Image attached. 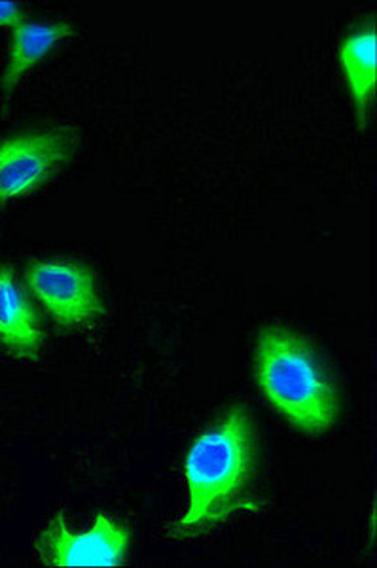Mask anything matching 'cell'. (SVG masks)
Returning a JSON list of instances; mask_svg holds the SVG:
<instances>
[{"mask_svg":"<svg viewBox=\"0 0 377 568\" xmlns=\"http://www.w3.org/2000/svg\"><path fill=\"white\" fill-rule=\"evenodd\" d=\"M77 27L71 21H29L23 20L12 27L7 67L0 78L2 91L10 95L20 84L27 72L39 65L48 53L63 40L71 39Z\"/></svg>","mask_w":377,"mask_h":568,"instance_id":"cell-8","label":"cell"},{"mask_svg":"<svg viewBox=\"0 0 377 568\" xmlns=\"http://www.w3.org/2000/svg\"><path fill=\"white\" fill-rule=\"evenodd\" d=\"M131 532L98 511L90 527L74 532L65 511H55L34 540V554L48 567H120L130 556Z\"/></svg>","mask_w":377,"mask_h":568,"instance_id":"cell-4","label":"cell"},{"mask_svg":"<svg viewBox=\"0 0 377 568\" xmlns=\"http://www.w3.org/2000/svg\"><path fill=\"white\" fill-rule=\"evenodd\" d=\"M254 375L267 402L291 425L320 434L338 419V393L317 355L285 326H266L254 347Z\"/></svg>","mask_w":377,"mask_h":568,"instance_id":"cell-2","label":"cell"},{"mask_svg":"<svg viewBox=\"0 0 377 568\" xmlns=\"http://www.w3.org/2000/svg\"><path fill=\"white\" fill-rule=\"evenodd\" d=\"M376 23L355 27L339 44V67L345 88L351 98L358 130H365L370 118L377 88Z\"/></svg>","mask_w":377,"mask_h":568,"instance_id":"cell-6","label":"cell"},{"mask_svg":"<svg viewBox=\"0 0 377 568\" xmlns=\"http://www.w3.org/2000/svg\"><path fill=\"white\" fill-rule=\"evenodd\" d=\"M26 20V12L18 2L0 0V27H13Z\"/></svg>","mask_w":377,"mask_h":568,"instance_id":"cell-9","label":"cell"},{"mask_svg":"<svg viewBox=\"0 0 377 568\" xmlns=\"http://www.w3.org/2000/svg\"><path fill=\"white\" fill-rule=\"evenodd\" d=\"M69 128H40L0 141V205L21 200L52 181L77 152Z\"/></svg>","mask_w":377,"mask_h":568,"instance_id":"cell-3","label":"cell"},{"mask_svg":"<svg viewBox=\"0 0 377 568\" xmlns=\"http://www.w3.org/2000/svg\"><path fill=\"white\" fill-rule=\"evenodd\" d=\"M254 459L253 419L245 407H230L186 452L183 470L188 504L171 536L183 540L202 535L243 510L251 498Z\"/></svg>","mask_w":377,"mask_h":568,"instance_id":"cell-1","label":"cell"},{"mask_svg":"<svg viewBox=\"0 0 377 568\" xmlns=\"http://www.w3.org/2000/svg\"><path fill=\"white\" fill-rule=\"evenodd\" d=\"M26 284L42 310L63 328H80L103 317L98 277L90 265L39 260L27 265Z\"/></svg>","mask_w":377,"mask_h":568,"instance_id":"cell-5","label":"cell"},{"mask_svg":"<svg viewBox=\"0 0 377 568\" xmlns=\"http://www.w3.org/2000/svg\"><path fill=\"white\" fill-rule=\"evenodd\" d=\"M0 343L10 355L33 362L42 353L39 315L8 265L0 267Z\"/></svg>","mask_w":377,"mask_h":568,"instance_id":"cell-7","label":"cell"}]
</instances>
